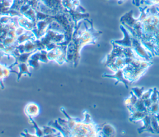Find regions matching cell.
Segmentation results:
<instances>
[{"instance_id": "cell-1", "label": "cell", "mask_w": 159, "mask_h": 137, "mask_svg": "<svg viewBox=\"0 0 159 137\" xmlns=\"http://www.w3.org/2000/svg\"><path fill=\"white\" fill-rule=\"evenodd\" d=\"M120 28L124 35V38L122 40H114L112 41L114 43L123 48H132V35L130 31L122 25L120 26Z\"/></svg>"}, {"instance_id": "cell-2", "label": "cell", "mask_w": 159, "mask_h": 137, "mask_svg": "<svg viewBox=\"0 0 159 137\" xmlns=\"http://www.w3.org/2000/svg\"><path fill=\"white\" fill-rule=\"evenodd\" d=\"M24 113L28 118H35L39 115L41 112L40 107L39 105L34 102H30L27 103L24 109Z\"/></svg>"}, {"instance_id": "cell-3", "label": "cell", "mask_w": 159, "mask_h": 137, "mask_svg": "<svg viewBox=\"0 0 159 137\" xmlns=\"http://www.w3.org/2000/svg\"><path fill=\"white\" fill-rule=\"evenodd\" d=\"M104 77H107V78H114L116 80L115 85H117V84L119 82H122L124 84L125 86L128 88V86L129 85L130 83H131V82L130 81H129L127 79L125 78V76H124V71L123 69H118L116 72H115V73L112 75H108V74H104L102 75Z\"/></svg>"}, {"instance_id": "cell-4", "label": "cell", "mask_w": 159, "mask_h": 137, "mask_svg": "<svg viewBox=\"0 0 159 137\" xmlns=\"http://www.w3.org/2000/svg\"><path fill=\"white\" fill-rule=\"evenodd\" d=\"M141 121L142 122L143 125L140 128H139L138 130L139 133H141L143 131H148L151 132L152 133H155L151 125V116L149 113L147 114Z\"/></svg>"}, {"instance_id": "cell-5", "label": "cell", "mask_w": 159, "mask_h": 137, "mask_svg": "<svg viewBox=\"0 0 159 137\" xmlns=\"http://www.w3.org/2000/svg\"><path fill=\"white\" fill-rule=\"evenodd\" d=\"M42 128L43 132V136H63L60 131L52 126H44Z\"/></svg>"}, {"instance_id": "cell-6", "label": "cell", "mask_w": 159, "mask_h": 137, "mask_svg": "<svg viewBox=\"0 0 159 137\" xmlns=\"http://www.w3.org/2000/svg\"><path fill=\"white\" fill-rule=\"evenodd\" d=\"M130 117H129V120L132 122H136L139 121H141L143 117L148 114L147 112L145 111H140V110H134L131 112H130Z\"/></svg>"}, {"instance_id": "cell-7", "label": "cell", "mask_w": 159, "mask_h": 137, "mask_svg": "<svg viewBox=\"0 0 159 137\" xmlns=\"http://www.w3.org/2000/svg\"><path fill=\"white\" fill-rule=\"evenodd\" d=\"M16 65L18 67V68H19V72L17 73V81H19L20 77L23 74H27L30 77L31 76L32 73L29 70V65L26 62L19 63Z\"/></svg>"}, {"instance_id": "cell-8", "label": "cell", "mask_w": 159, "mask_h": 137, "mask_svg": "<svg viewBox=\"0 0 159 137\" xmlns=\"http://www.w3.org/2000/svg\"><path fill=\"white\" fill-rule=\"evenodd\" d=\"M101 132L102 136H111L115 134L116 130L114 127L111 124L107 123L101 128Z\"/></svg>"}, {"instance_id": "cell-9", "label": "cell", "mask_w": 159, "mask_h": 137, "mask_svg": "<svg viewBox=\"0 0 159 137\" xmlns=\"http://www.w3.org/2000/svg\"><path fill=\"white\" fill-rule=\"evenodd\" d=\"M28 119H29V122L33 126V127L34 128V129L35 130V134L36 136H39V137L43 136V132L42 127H39L37 125V124L36 123V122L34 120V118L30 117V118H28Z\"/></svg>"}, {"instance_id": "cell-10", "label": "cell", "mask_w": 159, "mask_h": 137, "mask_svg": "<svg viewBox=\"0 0 159 137\" xmlns=\"http://www.w3.org/2000/svg\"><path fill=\"white\" fill-rule=\"evenodd\" d=\"M138 99H139L135 96V95L132 91H130V95L129 98L125 99L124 101V104L127 106V107H131L137 102Z\"/></svg>"}, {"instance_id": "cell-11", "label": "cell", "mask_w": 159, "mask_h": 137, "mask_svg": "<svg viewBox=\"0 0 159 137\" xmlns=\"http://www.w3.org/2000/svg\"><path fill=\"white\" fill-rule=\"evenodd\" d=\"M151 116V125L155 133L159 134V123L158 122L155 116L153 114H150Z\"/></svg>"}, {"instance_id": "cell-12", "label": "cell", "mask_w": 159, "mask_h": 137, "mask_svg": "<svg viewBox=\"0 0 159 137\" xmlns=\"http://www.w3.org/2000/svg\"><path fill=\"white\" fill-rule=\"evenodd\" d=\"M131 91L135 95V96L138 99H140L142 96L143 93L144 91V88H139V87H134L131 89Z\"/></svg>"}, {"instance_id": "cell-13", "label": "cell", "mask_w": 159, "mask_h": 137, "mask_svg": "<svg viewBox=\"0 0 159 137\" xmlns=\"http://www.w3.org/2000/svg\"><path fill=\"white\" fill-rule=\"evenodd\" d=\"M158 90L156 88H153V91H152V93L151 94V96H150V99L152 101L153 103H155V102H158Z\"/></svg>"}, {"instance_id": "cell-14", "label": "cell", "mask_w": 159, "mask_h": 137, "mask_svg": "<svg viewBox=\"0 0 159 137\" xmlns=\"http://www.w3.org/2000/svg\"><path fill=\"white\" fill-rule=\"evenodd\" d=\"M152 91H153V89H148L147 91H144L143 93V94H142V96L141 99H142L143 100H145V99L150 98V96H151V94L152 93Z\"/></svg>"}, {"instance_id": "cell-15", "label": "cell", "mask_w": 159, "mask_h": 137, "mask_svg": "<svg viewBox=\"0 0 159 137\" xmlns=\"http://www.w3.org/2000/svg\"><path fill=\"white\" fill-rule=\"evenodd\" d=\"M143 102H144V104H145V107L147 108V109H148L150 108V107L151 106V105L153 103L150 98H148V99L143 100Z\"/></svg>"}, {"instance_id": "cell-16", "label": "cell", "mask_w": 159, "mask_h": 137, "mask_svg": "<svg viewBox=\"0 0 159 137\" xmlns=\"http://www.w3.org/2000/svg\"><path fill=\"white\" fill-rule=\"evenodd\" d=\"M20 135L23 136H30V137L36 136L35 135H32L31 133H29L27 130H25L24 131L20 133Z\"/></svg>"}, {"instance_id": "cell-17", "label": "cell", "mask_w": 159, "mask_h": 137, "mask_svg": "<svg viewBox=\"0 0 159 137\" xmlns=\"http://www.w3.org/2000/svg\"><path fill=\"white\" fill-rule=\"evenodd\" d=\"M153 115L155 116V117H156V118H157L158 122L159 123V112H157V113H156L155 114H153Z\"/></svg>"}, {"instance_id": "cell-18", "label": "cell", "mask_w": 159, "mask_h": 137, "mask_svg": "<svg viewBox=\"0 0 159 137\" xmlns=\"http://www.w3.org/2000/svg\"><path fill=\"white\" fill-rule=\"evenodd\" d=\"M118 1H118V3H119V4H121L124 0H118Z\"/></svg>"}]
</instances>
